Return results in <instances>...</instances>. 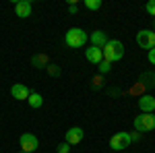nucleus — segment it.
I'll return each instance as SVG.
<instances>
[{
    "label": "nucleus",
    "instance_id": "1",
    "mask_svg": "<svg viewBox=\"0 0 155 153\" xmlns=\"http://www.w3.org/2000/svg\"><path fill=\"white\" fill-rule=\"evenodd\" d=\"M101 52H104V60L110 62V64H114V62H118L124 56V44L120 39H110Z\"/></svg>",
    "mask_w": 155,
    "mask_h": 153
},
{
    "label": "nucleus",
    "instance_id": "2",
    "mask_svg": "<svg viewBox=\"0 0 155 153\" xmlns=\"http://www.w3.org/2000/svg\"><path fill=\"white\" fill-rule=\"evenodd\" d=\"M87 42H89V35H87V31H83L81 27H72V29L66 31V35H64V44L68 48H74V50L83 48Z\"/></svg>",
    "mask_w": 155,
    "mask_h": 153
},
{
    "label": "nucleus",
    "instance_id": "3",
    "mask_svg": "<svg viewBox=\"0 0 155 153\" xmlns=\"http://www.w3.org/2000/svg\"><path fill=\"white\" fill-rule=\"evenodd\" d=\"M137 44L139 48H143V50H153L155 48V31L153 29H141L139 33H137Z\"/></svg>",
    "mask_w": 155,
    "mask_h": 153
},
{
    "label": "nucleus",
    "instance_id": "4",
    "mask_svg": "<svg viewBox=\"0 0 155 153\" xmlns=\"http://www.w3.org/2000/svg\"><path fill=\"white\" fill-rule=\"evenodd\" d=\"M155 128V116L153 114H143L141 112V116L134 118V130H139V132H149V130Z\"/></svg>",
    "mask_w": 155,
    "mask_h": 153
},
{
    "label": "nucleus",
    "instance_id": "5",
    "mask_svg": "<svg viewBox=\"0 0 155 153\" xmlns=\"http://www.w3.org/2000/svg\"><path fill=\"white\" fill-rule=\"evenodd\" d=\"M19 145H21V151L23 153H35V149L39 147V141H37L35 135L23 132V135L19 137Z\"/></svg>",
    "mask_w": 155,
    "mask_h": 153
},
{
    "label": "nucleus",
    "instance_id": "6",
    "mask_svg": "<svg viewBox=\"0 0 155 153\" xmlns=\"http://www.w3.org/2000/svg\"><path fill=\"white\" fill-rule=\"evenodd\" d=\"M130 145V132H116L112 139H110V147L114 151H122Z\"/></svg>",
    "mask_w": 155,
    "mask_h": 153
},
{
    "label": "nucleus",
    "instance_id": "7",
    "mask_svg": "<svg viewBox=\"0 0 155 153\" xmlns=\"http://www.w3.org/2000/svg\"><path fill=\"white\" fill-rule=\"evenodd\" d=\"M137 83H139L145 91L149 93V91L155 87V71H145V72H141V75H139V79H137Z\"/></svg>",
    "mask_w": 155,
    "mask_h": 153
},
{
    "label": "nucleus",
    "instance_id": "8",
    "mask_svg": "<svg viewBox=\"0 0 155 153\" xmlns=\"http://www.w3.org/2000/svg\"><path fill=\"white\" fill-rule=\"evenodd\" d=\"M139 108L143 114H153L155 112V97L151 93H145L139 97Z\"/></svg>",
    "mask_w": 155,
    "mask_h": 153
},
{
    "label": "nucleus",
    "instance_id": "9",
    "mask_svg": "<svg viewBox=\"0 0 155 153\" xmlns=\"http://www.w3.org/2000/svg\"><path fill=\"white\" fill-rule=\"evenodd\" d=\"M29 87L27 85H23V83H15L11 87V95L17 99V101H27V97H29Z\"/></svg>",
    "mask_w": 155,
    "mask_h": 153
},
{
    "label": "nucleus",
    "instance_id": "10",
    "mask_svg": "<svg viewBox=\"0 0 155 153\" xmlns=\"http://www.w3.org/2000/svg\"><path fill=\"white\" fill-rule=\"evenodd\" d=\"M31 11H33V4H31L29 0H19V2H15V12H17L19 19L31 17Z\"/></svg>",
    "mask_w": 155,
    "mask_h": 153
},
{
    "label": "nucleus",
    "instance_id": "11",
    "mask_svg": "<svg viewBox=\"0 0 155 153\" xmlns=\"http://www.w3.org/2000/svg\"><path fill=\"white\" fill-rule=\"evenodd\" d=\"M83 137H85L83 128H79V126H72V128L66 130V139H64V141L68 143V145H79V143L83 141Z\"/></svg>",
    "mask_w": 155,
    "mask_h": 153
},
{
    "label": "nucleus",
    "instance_id": "12",
    "mask_svg": "<svg viewBox=\"0 0 155 153\" xmlns=\"http://www.w3.org/2000/svg\"><path fill=\"white\" fill-rule=\"evenodd\" d=\"M89 39H91V46L99 48V50H104V46H106L107 42H110V37H107L106 31H101V29H97V31H93L91 35H89Z\"/></svg>",
    "mask_w": 155,
    "mask_h": 153
},
{
    "label": "nucleus",
    "instance_id": "13",
    "mask_svg": "<svg viewBox=\"0 0 155 153\" xmlns=\"http://www.w3.org/2000/svg\"><path fill=\"white\" fill-rule=\"evenodd\" d=\"M85 58L89 60L91 64H99V62L104 60V52H101L99 48H95V46H89L87 50H85Z\"/></svg>",
    "mask_w": 155,
    "mask_h": 153
},
{
    "label": "nucleus",
    "instance_id": "14",
    "mask_svg": "<svg viewBox=\"0 0 155 153\" xmlns=\"http://www.w3.org/2000/svg\"><path fill=\"white\" fill-rule=\"evenodd\" d=\"M48 64H50V56L48 54H44V52H37V54H33L31 56V66L33 68H48Z\"/></svg>",
    "mask_w": 155,
    "mask_h": 153
},
{
    "label": "nucleus",
    "instance_id": "15",
    "mask_svg": "<svg viewBox=\"0 0 155 153\" xmlns=\"http://www.w3.org/2000/svg\"><path fill=\"white\" fill-rule=\"evenodd\" d=\"M27 104L33 108V110H37V108H41L44 106V97H41V93H29V97H27Z\"/></svg>",
    "mask_w": 155,
    "mask_h": 153
},
{
    "label": "nucleus",
    "instance_id": "16",
    "mask_svg": "<svg viewBox=\"0 0 155 153\" xmlns=\"http://www.w3.org/2000/svg\"><path fill=\"white\" fill-rule=\"evenodd\" d=\"M46 71H48L50 77H60V75H62V68H60L58 64H52V62L48 64V68H46Z\"/></svg>",
    "mask_w": 155,
    "mask_h": 153
},
{
    "label": "nucleus",
    "instance_id": "17",
    "mask_svg": "<svg viewBox=\"0 0 155 153\" xmlns=\"http://www.w3.org/2000/svg\"><path fill=\"white\" fill-rule=\"evenodd\" d=\"M85 6L89 11H99L101 8V0H85Z\"/></svg>",
    "mask_w": 155,
    "mask_h": 153
},
{
    "label": "nucleus",
    "instance_id": "18",
    "mask_svg": "<svg viewBox=\"0 0 155 153\" xmlns=\"http://www.w3.org/2000/svg\"><path fill=\"white\" fill-rule=\"evenodd\" d=\"M101 87H104V77H101V75H97V77H93V79H91V89H101Z\"/></svg>",
    "mask_w": 155,
    "mask_h": 153
},
{
    "label": "nucleus",
    "instance_id": "19",
    "mask_svg": "<svg viewBox=\"0 0 155 153\" xmlns=\"http://www.w3.org/2000/svg\"><path fill=\"white\" fill-rule=\"evenodd\" d=\"M97 66H99V75H101V77H104V75H107V72L112 71V64H110V62H106V60H101Z\"/></svg>",
    "mask_w": 155,
    "mask_h": 153
},
{
    "label": "nucleus",
    "instance_id": "20",
    "mask_svg": "<svg viewBox=\"0 0 155 153\" xmlns=\"http://www.w3.org/2000/svg\"><path fill=\"white\" fill-rule=\"evenodd\" d=\"M56 153H71V145L66 141H62L58 147H56Z\"/></svg>",
    "mask_w": 155,
    "mask_h": 153
},
{
    "label": "nucleus",
    "instance_id": "21",
    "mask_svg": "<svg viewBox=\"0 0 155 153\" xmlns=\"http://www.w3.org/2000/svg\"><path fill=\"white\" fill-rule=\"evenodd\" d=\"M145 11H147V12H149V15L155 19V0H149V2L145 4Z\"/></svg>",
    "mask_w": 155,
    "mask_h": 153
},
{
    "label": "nucleus",
    "instance_id": "22",
    "mask_svg": "<svg viewBox=\"0 0 155 153\" xmlns=\"http://www.w3.org/2000/svg\"><path fill=\"white\" fill-rule=\"evenodd\" d=\"M68 12H71V15H77V12H79V6L74 4V0L68 2Z\"/></svg>",
    "mask_w": 155,
    "mask_h": 153
},
{
    "label": "nucleus",
    "instance_id": "23",
    "mask_svg": "<svg viewBox=\"0 0 155 153\" xmlns=\"http://www.w3.org/2000/svg\"><path fill=\"white\" fill-rule=\"evenodd\" d=\"M137 141H141V132H139V130L130 135V143H137Z\"/></svg>",
    "mask_w": 155,
    "mask_h": 153
},
{
    "label": "nucleus",
    "instance_id": "24",
    "mask_svg": "<svg viewBox=\"0 0 155 153\" xmlns=\"http://www.w3.org/2000/svg\"><path fill=\"white\" fill-rule=\"evenodd\" d=\"M149 62L155 66V48H153V50H149Z\"/></svg>",
    "mask_w": 155,
    "mask_h": 153
},
{
    "label": "nucleus",
    "instance_id": "25",
    "mask_svg": "<svg viewBox=\"0 0 155 153\" xmlns=\"http://www.w3.org/2000/svg\"><path fill=\"white\" fill-rule=\"evenodd\" d=\"M107 93H110V95H116V97H118V95L122 93V91H120V89H114V87H112V89H110Z\"/></svg>",
    "mask_w": 155,
    "mask_h": 153
},
{
    "label": "nucleus",
    "instance_id": "26",
    "mask_svg": "<svg viewBox=\"0 0 155 153\" xmlns=\"http://www.w3.org/2000/svg\"><path fill=\"white\" fill-rule=\"evenodd\" d=\"M153 27H155V19H153ZM153 31H155V29H153Z\"/></svg>",
    "mask_w": 155,
    "mask_h": 153
},
{
    "label": "nucleus",
    "instance_id": "27",
    "mask_svg": "<svg viewBox=\"0 0 155 153\" xmlns=\"http://www.w3.org/2000/svg\"><path fill=\"white\" fill-rule=\"evenodd\" d=\"M21 153H23V151H21Z\"/></svg>",
    "mask_w": 155,
    "mask_h": 153
}]
</instances>
